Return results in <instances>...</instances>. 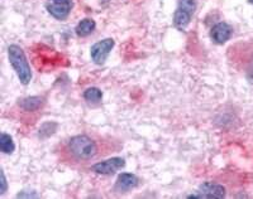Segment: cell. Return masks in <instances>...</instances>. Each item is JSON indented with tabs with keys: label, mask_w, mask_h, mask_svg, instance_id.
<instances>
[{
	"label": "cell",
	"mask_w": 253,
	"mask_h": 199,
	"mask_svg": "<svg viewBox=\"0 0 253 199\" xmlns=\"http://www.w3.org/2000/svg\"><path fill=\"white\" fill-rule=\"evenodd\" d=\"M8 54L9 62H10L13 69H14L15 73H17L19 81L23 83V85H28L32 80V72L23 49L20 48L19 46L13 44V46L9 47Z\"/></svg>",
	"instance_id": "obj_1"
},
{
	"label": "cell",
	"mask_w": 253,
	"mask_h": 199,
	"mask_svg": "<svg viewBox=\"0 0 253 199\" xmlns=\"http://www.w3.org/2000/svg\"><path fill=\"white\" fill-rule=\"evenodd\" d=\"M70 150L79 159H90L98 151L96 144L85 135H78L70 140Z\"/></svg>",
	"instance_id": "obj_2"
},
{
	"label": "cell",
	"mask_w": 253,
	"mask_h": 199,
	"mask_svg": "<svg viewBox=\"0 0 253 199\" xmlns=\"http://www.w3.org/2000/svg\"><path fill=\"white\" fill-rule=\"evenodd\" d=\"M46 8L49 14L58 20L66 19L72 9V0H47Z\"/></svg>",
	"instance_id": "obj_3"
},
{
	"label": "cell",
	"mask_w": 253,
	"mask_h": 199,
	"mask_svg": "<svg viewBox=\"0 0 253 199\" xmlns=\"http://www.w3.org/2000/svg\"><path fill=\"white\" fill-rule=\"evenodd\" d=\"M113 47H114V39H112V38H107V39H103L100 42L95 43L94 46L91 47V51H90V53H91V60L96 65H103L107 61Z\"/></svg>",
	"instance_id": "obj_4"
},
{
	"label": "cell",
	"mask_w": 253,
	"mask_h": 199,
	"mask_svg": "<svg viewBox=\"0 0 253 199\" xmlns=\"http://www.w3.org/2000/svg\"><path fill=\"white\" fill-rule=\"evenodd\" d=\"M225 197V189L223 185L215 183L207 182L200 185L196 193L189 196V198H218L221 199Z\"/></svg>",
	"instance_id": "obj_5"
},
{
	"label": "cell",
	"mask_w": 253,
	"mask_h": 199,
	"mask_svg": "<svg viewBox=\"0 0 253 199\" xmlns=\"http://www.w3.org/2000/svg\"><path fill=\"white\" fill-rule=\"evenodd\" d=\"M124 166H126L124 159H122V158H112V159H108L105 162L95 164L91 168V170L98 174L110 175V174H114L115 171H118L119 169L124 168Z\"/></svg>",
	"instance_id": "obj_6"
},
{
	"label": "cell",
	"mask_w": 253,
	"mask_h": 199,
	"mask_svg": "<svg viewBox=\"0 0 253 199\" xmlns=\"http://www.w3.org/2000/svg\"><path fill=\"white\" fill-rule=\"evenodd\" d=\"M233 34V29L228 23L224 22H220V23L215 24L210 32V37L218 44H224L227 40H229V38Z\"/></svg>",
	"instance_id": "obj_7"
},
{
	"label": "cell",
	"mask_w": 253,
	"mask_h": 199,
	"mask_svg": "<svg viewBox=\"0 0 253 199\" xmlns=\"http://www.w3.org/2000/svg\"><path fill=\"white\" fill-rule=\"evenodd\" d=\"M138 184V178L134 174L123 173L118 176L117 180V188L119 191H129Z\"/></svg>",
	"instance_id": "obj_8"
},
{
	"label": "cell",
	"mask_w": 253,
	"mask_h": 199,
	"mask_svg": "<svg viewBox=\"0 0 253 199\" xmlns=\"http://www.w3.org/2000/svg\"><path fill=\"white\" fill-rule=\"evenodd\" d=\"M191 17H193L191 13L177 8L176 9L175 14H173V24H175L178 29L186 28V27L189 26L190 20H191Z\"/></svg>",
	"instance_id": "obj_9"
},
{
	"label": "cell",
	"mask_w": 253,
	"mask_h": 199,
	"mask_svg": "<svg viewBox=\"0 0 253 199\" xmlns=\"http://www.w3.org/2000/svg\"><path fill=\"white\" fill-rule=\"evenodd\" d=\"M95 27H96V24H95V22L92 19H89V18L83 19L78 24V27H76V34L79 37H87V35L91 34L92 32H94Z\"/></svg>",
	"instance_id": "obj_10"
},
{
	"label": "cell",
	"mask_w": 253,
	"mask_h": 199,
	"mask_svg": "<svg viewBox=\"0 0 253 199\" xmlns=\"http://www.w3.org/2000/svg\"><path fill=\"white\" fill-rule=\"evenodd\" d=\"M42 103H43V99H42V97L33 96L23 99L19 102V105L20 107L24 108L26 111H36V110H38V108L42 106Z\"/></svg>",
	"instance_id": "obj_11"
},
{
	"label": "cell",
	"mask_w": 253,
	"mask_h": 199,
	"mask_svg": "<svg viewBox=\"0 0 253 199\" xmlns=\"http://www.w3.org/2000/svg\"><path fill=\"white\" fill-rule=\"evenodd\" d=\"M84 99L92 103L100 102L101 99H103V92L96 87H90L87 88L86 91L84 92Z\"/></svg>",
	"instance_id": "obj_12"
},
{
	"label": "cell",
	"mask_w": 253,
	"mask_h": 199,
	"mask_svg": "<svg viewBox=\"0 0 253 199\" xmlns=\"http://www.w3.org/2000/svg\"><path fill=\"white\" fill-rule=\"evenodd\" d=\"M0 149L5 154H12L14 151V142H13V139L8 134H4L3 133L1 136H0Z\"/></svg>",
	"instance_id": "obj_13"
},
{
	"label": "cell",
	"mask_w": 253,
	"mask_h": 199,
	"mask_svg": "<svg viewBox=\"0 0 253 199\" xmlns=\"http://www.w3.org/2000/svg\"><path fill=\"white\" fill-rule=\"evenodd\" d=\"M177 8L182 9V10H186V12L194 14L196 8L195 0H177Z\"/></svg>",
	"instance_id": "obj_14"
},
{
	"label": "cell",
	"mask_w": 253,
	"mask_h": 199,
	"mask_svg": "<svg viewBox=\"0 0 253 199\" xmlns=\"http://www.w3.org/2000/svg\"><path fill=\"white\" fill-rule=\"evenodd\" d=\"M1 184H3V188H1V191L0 193L3 194L6 192V179H5V175H4V171L1 170Z\"/></svg>",
	"instance_id": "obj_15"
},
{
	"label": "cell",
	"mask_w": 253,
	"mask_h": 199,
	"mask_svg": "<svg viewBox=\"0 0 253 199\" xmlns=\"http://www.w3.org/2000/svg\"><path fill=\"white\" fill-rule=\"evenodd\" d=\"M248 77H250V80L253 82V62L251 63V67L248 69Z\"/></svg>",
	"instance_id": "obj_16"
},
{
	"label": "cell",
	"mask_w": 253,
	"mask_h": 199,
	"mask_svg": "<svg viewBox=\"0 0 253 199\" xmlns=\"http://www.w3.org/2000/svg\"><path fill=\"white\" fill-rule=\"evenodd\" d=\"M248 3L252 4V5H253V0H248Z\"/></svg>",
	"instance_id": "obj_17"
}]
</instances>
